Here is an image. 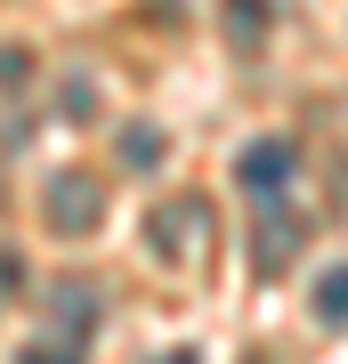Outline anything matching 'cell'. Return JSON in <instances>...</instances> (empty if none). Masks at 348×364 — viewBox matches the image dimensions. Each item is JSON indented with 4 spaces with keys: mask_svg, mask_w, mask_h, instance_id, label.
Wrapping results in <instances>:
<instances>
[{
    "mask_svg": "<svg viewBox=\"0 0 348 364\" xmlns=\"http://www.w3.org/2000/svg\"><path fill=\"white\" fill-rule=\"evenodd\" d=\"M97 219H105V186L81 178V170H65V178L49 186V227L57 235H90Z\"/></svg>",
    "mask_w": 348,
    "mask_h": 364,
    "instance_id": "cell-2",
    "label": "cell"
},
{
    "mask_svg": "<svg viewBox=\"0 0 348 364\" xmlns=\"http://www.w3.org/2000/svg\"><path fill=\"white\" fill-rule=\"evenodd\" d=\"M16 364H81V348H57V340H33Z\"/></svg>",
    "mask_w": 348,
    "mask_h": 364,
    "instance_id": "cell-10",
    "label": "cell"
},
{
    "mask_svg": "<svg viewBox=\"0 0 348 364\" xmlns=\"http://www.w3.org/2000/svg\"><path fill=\"white\" fill-rule=\"evenodd\" d=\"M16 291H25V251H16L9 235H0V308H9Z\"/></svg>",
    "mask_w": 348,
    "mask_h": 364,
    "instance_id": "cell-9",
    "label": "cell"
},
{
    "mask_svg": "<svg viewBox=\"0 0 348 364\" xmlns=\"http://www.w3.org/2000/svg\"><path fill=\"white\" fill-rule=\"evenodd\" d=\"M162 364H203V356H194V348H170V356H162Z\"/></svg>",
    "mask_w": 348,
    "mask_h": 364,
    "instance_id": "cell-11",
    "label": "cell"
},
{
    "mask_svg": "<svg viewBox=\"0 0 348 364\" xmlns=\"http://www.w3.org/2000/svg\"><path fill=\"white\" fill-rule=\"evenodd\" d=\"M49 316H57L73 340H90V332H97V291H90V284H57V291H49Z\"/></svg>",
    "mask_w": 348,
    "mask_h": 364,
    "instance_id": "cell-5",
    "label": "cell"
},
{
    "mask_svg": "<svg viewBox=\"0 0 348 364\" xmlns=\"http://www.w3.org/2000/svg\"><path fill=\"white\" fill-rule=\"evenodd\" d=\"M146 243H154V259H194V251L211 243V203L203 195H170V203H154V219H146Z\"/></svg>",
    "mask_w": 348,
    "mask_h": 364,
    "instance_id": "cell-1",
    "label": "cell"
},
{
    "mask_svg": "<svg viewBox=\"0 0 348 364\" xmlns=\"http://www.w3.org/2000/svg\"><path fill=\"white\" fill-rule=\"evenodd\" d=\"M227 41L235 49H259L268 41V0H227Z\"/></svg>",
    "mask_w": 348,
    "mask_h": 364,
    "instance_id": "cell-6",
    "label": "cell"
},
{
    "mask_svg": "<svg viewBox=\"0 0 348 364\" xmlns=\"http://www.w3.org/2000/svg\"><path fill=\"white\" fill-rule=\"evenodd\" d=\"M284 178H292V138H251L235 154V186L243 195H284Z\"/></svg>",
    "mask_w": 348,
    "mask_h": 364,
    "instance_id": "cell-3",
    "label": "cell"
},
{
    "mask_svg": "<svg viewBox=\"0 0 348 364\" xmlns=\"http://www.w3.org/2000/svg\"><path fill=\"white\" fill-rule=\"evenodd\" d=\"M122 154L130 162H162V130H154V122H130V130H122Z\"/></svg>",
    "mask_w": 348,
    "mask_h": 364,
    "instance_id": "cell-8",
    "label": "cell"
},
{
    "mask_svg": "<svg viewBox=\"0 0 348 364\" xmlns=\"http://www.w3.org/2000/svg\"><path fill=\"white\" fill-rule=\"evenodd\" d=\"M300 259V219H284V210H275V219H259V235H251V267L259 275H284Z\"/></svg>",
    "mask_w": 348,
    "mask_h": 364,
    "instance_id": "cell-4",
    "label": "cell"
},
{
    "mask_svg": "<svg viewBox=\"0 0 348 364\" xmlns=\"http://www.w3.org/2000/svg\"><path fill=\"white\" fill-rule=\"evenodd\" d=\"M316 316H324V324H348V267H324L316 275Z\"/></svg>",
    "mask_w": 348,
    "mask_h": 364,
    "instance_id": "cell-7",
    "label": "cell"
}]
</instances>
